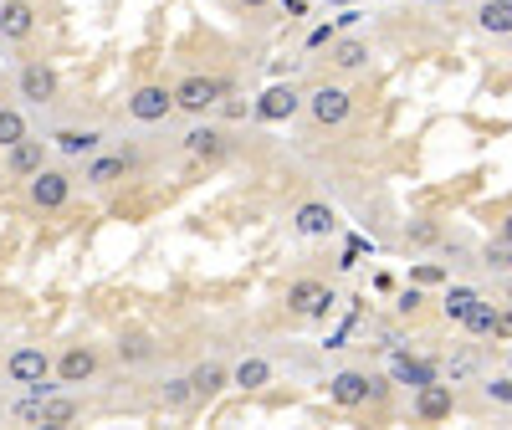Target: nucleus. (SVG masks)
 I'll use <instances>...</instances> for the list:
<instances>
[{"label":"nucleus","instance_id":"obj_1","mask_svg":"<svg viewBox=\"0 0 512 430\" xmlns=\"http://www.w3.org/2000/svg\"><path fill=\"white\" fill-rule=\"evenodd\" d=\"M384 395H390V379H379V374H369V369H344V374L328 379V400H333L338 410H359V405H374V400H384Z\"/></svg>","mask_w":512,"mask_h":430},{"label":"nucleus","instance_id":"obj_2","mask_svg":"<svg viewBox=\"0 0 512 430\" xmlns=\"http://www.w3.org/2000/svg\"><path fill=\"white\" fill-rule=\"evenodd\" d=\"M6 379H11V384H26L31 395H52V390H57V379H52V354L36 349V343H26V349H16V354L6 359Z\"/></svg>","mask_w":512,"mask_h":430},{"label":"nucleus","instance_id":"obj_3","mask_svg":"<svg viewBox=\"0 0 512 430\" xmlns=\"http://www.w3.org/2000/svg\"><path fill=\"white\" fill-rule=\"evenodd\" d=\"M303 108H308L313 128H344L354 118V93L338 88V82H318L313 93H303Z\"/></svg>","mask_w":512,"mask_h":430},{"label":"nucleus","instance_id":"obj_4","mask_svg":"<svg viewBox=\"0 0 512 430\" xmlns=\"http://www.w3.org/2000/svg\"><path fill=\"white\" fill-rule=\"evenodd\" d=\"M226 88H231L226 77H210V72H190V77H180V82H175V88H169V93H175V108H180V113H195V118H205L210 108H216V103L226 98Z\"/></svg>","mask_w":512,"mask_h":430},{"label":"nucleus","instance_id":"obj_5","mask_svg":"<svg viewBox=\"0 0 512 430\" xmlns=\"http://www.w3.org/2000/svg\"><path fill=\"white\" fill-rule=\"evenodd\" d=\"M26 200H31L36 210H62V205L72 200V175H67V169L41 164L36 175L26 180Z\"/></svg>","mask_w":512,"mask_h":430},{"label":"nucleus","instance_id":"obj_6","mask_svg":"<svg viewBox=\"0 0 512 430\" xmlns=\"http://www.w3.org/2000/svg\"><path fill=\"white\" fill-rule=\"evenodd\" d=\"M57 93H62V77H57L47 62H26V67L16 72V98H26L31 108L57 103Z\"/></svg>","mask_w":512,"mask_h":430},{"label":"nucleus","instance_id":"obj_7","mask_svg":"<svg viewBox=\"0 0 512 430\" xmlns=\"http://www.w3.org/2000/svg\"><path fill=\"white\" fill-rule=\"evenodd\" d=\"M175 113V93L164 88V82H139L134 93H128V118L134 123H164Z\"/></svg>","mask_w":512,"mask_h":430},{"label":"nucleus","instance_id":"obj_8","mask_svg":"<svg viewBox=\"0 0 512 430\" xmlns=\"http://www.w3.org/2000/svg\"><path fill=\"white\" fill-rule=\"evenodd\" d=\"M98 374V349L93 343H67V349L52 359V379L57 384H88Z\"/></svg>","mask_w":512,"mask_h":430},{"label":"nucleus","instance_id":"obj_9","mask_svg":"<svg viewBox=\"0 0 512 430\" xmlns=\"http://www.w3.org/2000/svg\"><path fill=\"white\" fill-rule=\"evenodd\" d=\"M287 308H292L297 318H328L333 292H328V282H318V277H297V282L287 287Z\"/></svg>","mask_w":512,"mask_h":430},{"label":"nucleus","instance_id":"obj_10","mask_svg":"<svg viewBox=\"0 0 512 430\" xmlns=\"http://www.w3.org/2000/svg\"><path fill=\"white\" fill-rule=\"evenodd\" d=\"M451 410H456V384H446V379H425L420 390H415V420L436 425V420H451Z\"/></svg>","mask_w":512,"mask_h":430},{"label":"nucleus","instance_id":"obj_11","mask_svg":"<svg viewBox=\"0 0 512 430\" xmlns=\"http://www.w3.org/2000/svg\"><path fill=\"white\" fill-rule=\"evenodd\" d=\"M31 36H36L31 0H0V41H31Z\"/></svg>","mask_w":512,"mask_h":430},{"label":"nucleus","instance_id":"obj_12","mask_svg":"<svg viewBox=\"0 0 512 430\" xmlns=\"http://www.w3.org/2000/svg\"><path fill=\"white\" fill-rule=\"evenodd\" d=\"M292 113H303V93H297L292 82H277V88H267L256 98V118H267V123H282Z\"/></svg>","mask_w":512,"mask_h":430},{"label":"nucleus","instance_id":"obj_13","mask_svg":"<svg viewBox=\"0 0 512 430\" xmlns=\"http://www.w3.org/2000/svg\"><path fill=\"white\" fill-rule=\"evenodd\" d=\"M41 164H47V144L31 139V134H26V139H16V144L6 149V175H11V180H31Z\"/></svg>","mask_w":512,"mask_h":430},{"label":"nucleus","instance_id":"obj_14","mask_svg":"<svg viewBox=\"0 0 512 430\" xmlns=\"http://www.w3.org/2000/svg\"><path fill=\"white\" fill-rule=\"evenodd\" d=\"M52 149H57L62 159H88V154L103 149V134H98V128H77V123H67V128H57V134H52Z\"/></svg>","mask_w":512,"mask_h":430},{"label":"nucleus","instance_id":"obj_15","mask_svg":"<svg viewBox=\"0 0 512 430\" xmlns=\"http://www.w3.org/2000/svg\"><path fill=\"white\" fill-rule=\"evenodd\" d=\"M185 154H190V159H200V164L221 159V154H226V134H221L216 123H195L190 134H185Z\"/></svg>","mask_w":512,"mask_h":430},{"label":"nucleus","instance_id":"obj_16","mask_svg":"<svg viewBox=\"0 0 512 430\" xmlns=\"http://www.w3.org/2000/svg\"><path fill=\"white\" fill-rule=\"evenodd\" d=\"M328 62H333L338 72H364V67H369V41H359V36H333V41H328Z\"/></svg>","mask_w":512,"mask_h":430},{"label":"nucleus","instance_id":"obj_17","mask_svg":"<svg viewBox=\"0 0 512 430\" xmlns=\"http://www.w3.org/2000/svg\"><path fill=\"white\" fill-rule=\"evenodd\" d=\"M292 226H297V236H328V231L338 226V215H333V205H323V200H308V205H297Z\"/></svg>","mask_w":512,"mask_h":430},{"label":"nucleus","instance_id":"obj_18","mask_svg":"<svg viewBox=\"0 0 512 430\" xmlns=\"http://www.w3.org/2000/svg\"><path fill=\"white\" fill-rule=\"evenodd\" d=\"M128 169H134V159H128V154H88L82 180H88V185H113V180L128 175Z\"/></svg>","mask_w":512,"mask_h":430},{"label":"nucleus","instance_id":"obj_19","mask_svg":"<svg viewBox=\"0 0 512 430\" xmlns=\"http://www.w3.org/2000/svg\"><path fill=\"white\" fill-rule=\"evenodd\" d=\"M461 323H466V333H472V338H507V318L492 303H482V297L472 303V313H466Z\"/></svg>","mask_w":512,"mask_h":430},{"label":"nucleus","instance_id":"obj_20","mask_svg":"<svg viewBox=\"0 0 512 430\" xmlns=\"http://www.w3.org/2000/svg\"><path fill=\"white\" fill-rule=\"evenodd\" d=\"M185 379H190V395H195V400H216L226 384H231V369H226V364H200V369H190Z\"/></svg>","mask_w":512,"mask_h":430},{"label":"nucleus","instance_id":"obj_21","mask_svg":"<svg viewBox=\"0 0 512 430\" xmlns=\"http://www.w3.org/2000/svg\"><path fill=\"white\" fill-rule=\"evenodd\" d=\"M77 415H82V405H77V400H67V395H41V415H36V425L62 430V425H72Z\"/></svg>","mask_w":512,"mask_h":430},{"label":"nucleus","instance_id":"obj_22","mask_svg":"<svg viewBox=\"0 0 512 430\" xmlns=\"http://www.w3.org/2000/svg\"><path fill=\"white\" fill-rule=\"evenodd\" d=\"M390 379H395V384H415V390H420L425 379H441V369L425 364V359H405V354H400V359L390 364Z\"/></svg>","mask_w":512,"mask_h":430},{"label":"nucleus","instance_id":"obj_23","mask_svg":"<svg viewBox=\"0 0 512 430\" xmlns=\"http://www.w3.org/2000/svg\"><path fill=\"white\" fill-rule=\"evenodd\" d=\"M477 26L492 31V36H512V0H487L477 11Z\"/></svg>","mask_w":512,"mask_h":430},{"label":"nucleus","instance_id":"obj_24","mask_svg":"<svg viewBox=\"0 0 512 430\" xmlns=\"http://www.w3.org/2000/svg\"><path fill=\"white\" fill-rule=\"evenodd\" d=\"M231 384L236 390H262V384H272V364L267 359H246L231 369Z\"/></svg>","mask_w":512,"mask_h":430},{"label":"nucleus","instance_id":"obj_25","mask_svg":"<svg viewBox=\"0 0 512 430\" xmlns=\"http://www.w3.org/2000/svg\"><path fill=\"white\" fill-rule=\"evenodd\" d=\"M477 287H446V297H441V313H446V323H461L466 313H472V303H477Z\"/></svg>","mask_w":512,"mask_h":430},{"label":"nucleus","instance_id":"obj_26","mask_svg":"<svg viewBox=\"0 0 512 430\" xmlns=\"http://www.w3.org/2000/svg\"><path fill=\"white\" fill-rule=\"evenodd\" d=\"M31 128H26V113L21 108H0V149H11L16 139H26Z\"/></svg>","mask_w":512,"mask_h":430},{"label":"nucleus","instance_id":"obj_27","mask_svg":"<svg viewBox=\"0 0 512 430\" xmlns=\"http://www.w3.org/2000/svg\"><path fill=\"white\" fill-rule=\"evenodd\" d=\"M159 400H164V410H185V405H195V395H190V379H164Z\"/></svg>","mask_w":512,"mask_h":430},{"label":"nucleus","instance_id":"obj_28","mask_svg":"<svg viewBox=\"0 0 512 430\" xmlns=\"http://www.w3.org/2000/svg\"><path fill=\"white\" fill-rule=\"evenodd\" d=\"M405 246H415V251L420 246H441V226L436 221H410L405 226Z\"/></svg>","mask_w":512,"mask_h":430},{"label":"nucleus","instance_id":"obj_29","mask_svg":"<svg viewBox=\"0 0 512 430\" xmlns=\"http://www.w3.org/2000/svg\"><path fill=\"white\" fill-rule=\"evenodd\" d=\"M149 354H154V338H144V333H139V338H123V343H118V359H123V364H144Z\"/></svg>","mask_w":512,"mask_h":430},{"label":"nucleus","instance_id":"obj_30","mask_svg":"<svg viewBox=\"0 0 512 430\" xmlns=\"http://www.w3.org/2000/svg\"><path fill=\"white\" fill-rule=\"evenodd\" d=\"M487 400H497L502 410L512 405V390H507V374H497V379H487Z\"/></svg>","mask_w":512,"mask_h":430},{"label":"nucleus","instance_id":"obj_31","mask_svg":"<svg viewBox=\"0 0 512 430\" xmlns=\"http://www.w3.org/2000/svg\"><path fill=\"white\" fill-rule=\"evenodd\" d=\"M333 36H338V26H313V36H308V52H323Z\"/></svg>","mask_w":512,"mask_h":430},{"label":"nucleus","instance_id":"obj_32","mask_svg":"<svg viewBox=\"0 0 512 430\" xmlns=\"http://www.w3.org/2000/svg\"><path fill=\"white\" fill-rule=\"evenodd\" d=\"M36 415H41V395H31V400H21V405H16V420L36 425Z\"/></svg>","mask_w":512,"mask_h":430},{"label":"nucleus","instance_id":"obj_33","mask_svg":"<svg viewBox=\"0 0 512 430\" xmlns=\"http://www.w3.org/2000/svg\"><path fill=\"white\" fill-rule=\"evenodd\" d=\"M420 303H425V297H420V292L410 287V292H400V303H395V308H400V313L410 318V313H420Z\"/></svg>","mask_w":512,"mask_h":430},{"label":"nucleus","instance_id":"obj_34","mask_svg":"<svg viewBox=\"0 0 512 430\" xmlns=\"http://www.w3.org/2000/svg\"><path fill=\"white\" fill-rule=\"evenodd\" d=\"M487 267H497V272H507V236H502V241H497V246L487 251Z\"/></svg>","mask_w":512,"mask_h":430},{"label":"nucleus","instance_id":"obj_35","mask_svg":"<svg viewBox=\"0 0 512 430\" xmlns=\"http://www.w3.org/2000/svg\"><path fill=\"white\" fill-rule=\"evenodd\" d=\"M415 282H441V267H415Z\"/></svg>","mask_w":512,"mask_h":430},{"label":"nucleus","instance_id":"obj_36","mask_svg":"<svg viewBox=\"0 0 512 430\" xmlns=\"http://www.w3.org/2000/svg\"><path fill=\"white\" fill-rule=\"evenodd\" d=\"M282 11H287V16H303V11H308V0H282Z\"/></svg>","mask_w":512,"mask_h":430},{"label":"nucleus","instance_id":"obj_37","mask_svg":"<svg viewBox=\"0 0 512 430\" xmlns=\"http://www.w3.org/2000/svg\"><path fill=\"white\" fill-rule=\"evenodd\" d=\"M236 6H241V11H267L272 0H236Z\"/></svg>","mask_w":512,"mask_h":430},{"label":"nucleus","instance_id":"obj_38","mask_svg":"<svg viewBox=\"0 0 512 430\" xmlns=\"http://www.w3.org/2000/svg\"><path fill=\"white\" fill-rule=\"evenodd\" d=\"M323 6H354V0H323Z\"/></svg>","mask_w":512,"mask_h":430},{"label":"nucleus","instance_id":"obj_39","mask_svg":"<svg viewBox=\"0 0 512 430\" xmlns=\"http://www.w3.org/2000/svg\"><path fill=\"white\" fill-rule=\"evenodd\" d=\"M0 67H6V41H0Z\"/></svg>","mask_w":512,"mask_h":430}]
</instances>
